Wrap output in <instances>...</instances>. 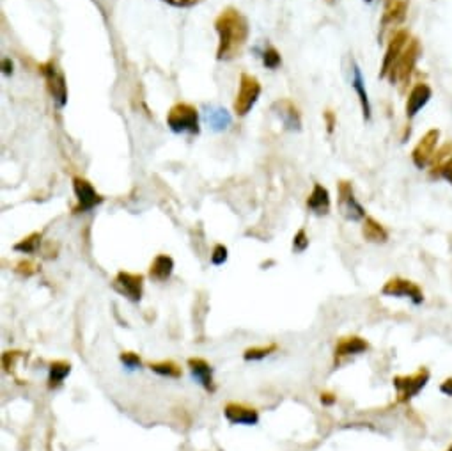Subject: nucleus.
Returning a JSON list of instances; mask_svg holds the SVG:
<instances>
[{"mask_svg":"<svg viewBox=\"0 0 452 451\" xmlns=\"http://www.w3.org/2000/svg\"><path fill=\"white\" fill-rule=\"evenodd\" d=\"M215 31L218 34V49H216L218 61H232L243 53L250 36V27L243 12L238 11L236 8H225L216 17Z\"/></svg>","mask_w":452,"mask_h":451,"instance_id":"f257e3e1","label":"nucleus"},{"mask_svg":"<svg viewBox=\"0 0 452 451\" xmlns=\"http://www.w3.org/2000/svg\"><path fill=\"white\" fill-rule=\"evenodd\" d=\"M420 56H422V44H420V41L417 40V37H412L410 43L406 44L404 52L401 53V57L397 59L396 65L388 71L387 80L392 85H397L399 93H406L410 82H412L413 73H415L417 62H419Z\"/></svg>","mask_w":452,"mask_h":451,"instance_id":"f03ea898","label":"nucleus"},{"mask_svg":"<svg viewBox=\"0 0 452 451\" xmlns=\"http://www.w3.org/2000/svg\"><path fill=\"white\" fill-rule=\"evenodd\" d=\"M167 126L174 133H199V114L197 109L190 103L173 105L167 112Z\"/></svg>","mask_w":452,"mask_h":451,"instance_id":"7ed1b4c3","label":"nucleus"},{"mask_svg":"<svg viewBox=\"0 0 452 451\" xmlns=\"http://www.w3.org/2000/svg\"><path fill=\"white\" fill-rule=\"evenodd\" d=\"M429 373L428 368H419L415 373L412 375H399V377H394L392 384L397 391V402L406 403L412 398H415L420 391L424 389L429 382Z\"/></svg>","mask_w":452,"mask_h":451,"instance_id":"20e7f679","label":"nucleus"},{"mask_svg":"<svg viewBox=\"0 0 452 451\" xmlns=\"http://www.w3.org/2000/svg\"><path fill=\"white\" fill-rule=\"evenodd\" d=\"M261 96V84L254 75H248V73H241L240 78V89H238L236 98H234V103H232V110L234 114L240 117L247 116L252 107L256 105V101L259 100Z\"/></svg>","mask_w":452,"mask_h":451,"instance_id":"39448f33","label":"nucleus"},{"mask_svg":"<svg viewBox=\"0 0 452 451\" xmlns=\"http://www.w3.org/2000/svg\"><path fill=\"white\" fill-rule=\"evenodd\" d=\"M41 75L44 77V82H46V89H49L50 96L55 101L57 107H64L68 103V84H66L64 73L57 68V65L53 61L43 62L40 66Z\"/></svg>","mask_w":452,"mask_h":451,"instance_id":"423d86ee","label":"nucleus"},{"mask_svg":"<svg viewBox=\"0 0 452 451\" xmlns=\"http://www.w3.org/2000/svg\"><path fill=\"white\" fill-rule=\"evenodd\" d=\"M337 206H339L340 215L346 219V221L358 222L364 221L367 217L365 214V208L358 203V199L355 198V192H353L351 182H346V180H340L339 185H337Z\"/></svg>","mask_w":452,"mask_h":451,"instance_id":"0eeeda50","label":"nucleus"},{"mask_svg":"<svg viewBox=\"0 0 452 451\" xmlns=\"http://www.w3.org/2000/svg\"><path fill=\"white\" fill-rule=\"evenodd\" d=\"M440 135L442 132L438 128H429L428 132L419 139L415 148L412 149V162L417 169H428L429 162L435 157L436 149L440 148Z\"/></svg>","mask_w":452,"mask_h":451,"instance_id":"6e6552de","label":"nucleus"},{"mask_svg":"<svg viewBox=\"0 0 452 451\" xmlns=\"http://www.w3.org/2000/svg\"><path fill=\"white\" fill-rule=\"evenodd\" d=\"M410 8V0H387L385 2L383 12H381V20H380V40H383L385 34L388 31H399V25L406 20V15H408Z\"/></svg>","mask_w":452,"mask_h":451,"instance_id":"1a4fd4ad","label":"nucleus"},{"mask_svg":"<svg viewBox=\"0 0 452 451\" xmlns=\"http://www.w3.org/2000/svg\"><path fill=\"white\" fill-rule=\"evenodd\" d=\"M410 40H412V34H410L406 28H399V31H396V33L390 36V40H388L387 43V49H385L383 59H381L380 78H387L388 71L396 65L401 53L406 49V44L410 43Z\"/></svg>","mask_w":452,"mask_h":451,"instance_id":"9d476101","label":"nucleus"},{"mask_svg":"<svg viewBox=\"0 0 452 451\" xmlns=\"http://www.w3.org/2000/svg\"><path fill=\"white\" fill-rule=\"evenodd\" d=\"M381 293L387 297H397V298H410L415 306L424 303V293L419 288V284L413 281L403 278H392L388 279L381 288Z\"/></svg>","mask_w":452,"mask_h":451,"instance_id":"9b49d317","label":"nucleus"},{"mask_svg":"<svg viewBox=\"0 0 452 451\" xmlns=\"http://www.w3.org/2000/svg\"><path fill=\"white\" fill-rule=\"evenodd\" d=\"M73 190H75L76 203H78L75 212H78V214L80 212L82 214L91 212L92 208H96V206H100L103 203V196H100L96 192V189L92 187V183L87 182L85 178H73Z\"/></svg>","mask_w":452,"mask_h":451,"instance_id":"f8f14e48","label":"nucleus"},{"mask_svg":"<svg viewBox=\"0 0 452 451\" xmlns=\"http://www.w3.org/2000/svg\"><path fill=\"white\" fill-rule=\"evenodd\" d=\"M114 288L132 303H140L142 291H144V275L121 270L114 278Z\"/></svg>","mask_w":452,"mask_h":451,"instance_id":"ddd939ff","label":"nucleus"},{"mask_svg":"<svg viewBox=\"0 0 452 451\" xmlns=\"http://www.w3.org/2000/svg\"><path fill=\"white\" fill-rule=\"evenodd\" d=\"M431 98H433L431 85L426 84V82H415L413 87L410 89L408 98H406V107H404L406 119H413V117H415L417 114L424 109L429 101H431Z\"/></svg>","mask_w":452,"mask_h":451,"instance_id":"4468645a","label":"nucleus"},{"mask_svg":"<svg viewBox=\"0 0 452 451\" xmlns=\"http://www.w3.org/2000/svg\"><path fill=\"white\" fill-rule=\"evenodd\" d=\"M273 112L279 116V119L284 123V126L291 132L302 130V114L295 103L289 98H280L272 105Z\"/></svg>","mask_w":452,"mask_h":451,"instance_id":"2eb2a0df","label":"nucleus"},{"mask_svg":"<svg viewBox=\"0 0 452 451\" xmlns=\"http://www.w3.org/2000/svg\"><path fill=\"white\" fill-rule=\"evenodd\" d=\"M224 416L231 425H247L252 427L259 421V412L254 407H248L245 403H227L224 407Z\"/></svg>","mask_w":452,"mask_h":451,"instance_id":"dca6fc26","label":"nucleus"},{"mask_svg":"<svg viewBox=\"0 0 452 451\" xmlns=\"http://www.w3.org/2000/svg\"><path fill=\"white\" fill-rule=\"evenodd\" d=\"M307 208L308 212H313L318 217L329 215L330 208H332V199H330L329 189L321 185V183H314L313 192L308 194L307 198Z\"/></svg>","mask_w":452,"mask_h":451,"instance_id":"f3484780","label":"nucleus"},{"mask_svg":"<svg viewBox=\"0 0 452 451\" xmlns=\"http://www.w3.org/2000/svg\"><path fill=\"white\" fill-rule=\"evenodd\" d=\"M351 87L355 89L356 98H358V103H360L362 116H364L365 121H369V119H371V116H372L371 101H369V94H367V89H365L364 77H362L360 66L356 65L355 61L351 62Z\"/></svg>","mask_w":452,"mask_h":451,"instance_id":"a211bd4d","label":"nucleus"},{"mask_svg":"<svg viewBox=\"0 0 452 451\" xmlns=\"http://www.w3.org/2000/svg\"><path fill=\"white\" fill-rule=\"evenodd\" d=\"M189 368L190 373L195 380H199V384L205 387L208 393H215L216 386L213 382V375H211V366L206 359L202 357H190L189 359Z\"/></svg>","mask_w":452,"mask_h":451,"instance_id":"6ab92c4d","label":"nucleus"},{"mask_svg":"<svg viewBox=\"0 0 452 451\" xmlns=\"http://www.w3.org/2000/svg\"><path fill=\"white\" fill-rule=\"evenodd\" d=\"M369 348V343L360 336H346L340 338L336 345V361H340L345 357H351V355L364 354Z\"/></svg>","mask_w":452,"mask_h":451,"instance_id":"aec40b11","label":"nucleus"},{"mask_svg":"<svg viewBox=\"0 0 452 451\" xmlns=\"http://www.w3.org/2000/svg\"><path fill=\"white\" fill-rule=\"evenodd\" d=\"M174 272V259L167 254H158L157 258L153 259L151 266H149V278L153 281L165 282Z\"/></svg>","mask_w":452,"mask_h":451,"instance_id":"412c9836","label":"nucleus"},{"mask_svg":"<svg viewBox=\"0 0 452 451\" xmlns=\"http://www.w3.org/2000/svg\"><path fill=\"white\" fill-rule=\"evenodd\" d=\"M362 237L371 244H385L388 240V231L385 230L383 224L372 217H365L362 224Z\"/></svg>","mask_w":452,"mask_h":451,"instance_id":"4be33fe9","label":"nucleus"},{"mask_svg":"<svg viewBox=\"0 0 452 451\" xmlns=\"http://www.w3.org/2000/svg\"><path fill=\"white\" fill-rule=\"evenodd\" d=\"M452 157V141H447L445 144H442L440 148L436 149L435 157H433V160L429 162L428 165V173H429V178H442V169H444L445 162L449 160V158Z\"/></svg>","mask_w":452,"mask_h":451,"instance_id":"5701e85b","label":"nucleus"},{"mask_svg":"<svg viewBox=\"0 0 452 451\" xmlns=\"http://www.w3.org/2000/svg\"><path fill=\"white\" fill-rule=\"evenodd\" d=\"M71 373V364L68 361H53L50 363L49 371V387L50 389H57L62 386V382L66 380V377Z\"/></svg>","mask_w":452,"mask_h":451,"instance_id":"b1692460","label":"nucleus"},{"mask_svg":"<svg viewBox=\"0 0 452 451\" xmlns=\"http://www.w3.org/2000/svg\"><path fill=\"white\" fill-rule=\"evenodd\" d=\"M149 370L155 371L157 375L167 377V379H180L183 371H181L180 364H176L174 361H160V363H151Z\"/></svg>","mask_w":452,"mask_h":451,"instance_id":"393cba45","label":"nucleus"},{"mask_svg":"<svg viewBox=\"0 0 452 451\" xmlns=\"http://www.w3.org/2000/svg\"><path fill=\"white\" fill-rule=\"evenodd\" d=\"M40 242H41V233H37L36 231V233H31L28 237L21 238L20 242L12 246V249L18 250V253L21 254H33L36 253L37 247H40Z\"/></svg>","mask_w":452,"mask_h":451,"instance_id":"a878e982","label":"nucleus"},{"mask_svg":"<svg viewBox=\"0 0 452 451\" xmlns=\"http://www.w3.org/2000/svg\"><path fill=\"white\" fill-rule=\"evenodd\" d=\"M275 350H277L275 343H270V345H264V347L247 348L243 354V359L245 361H263V359H266L268 355H272Z\"/></svg>","mask_w":452,"mask_h":451,"instance_id":"bb28decb","label":"nucleus"},{"mask_svg":"<svg viewBox=\"0 0 452 451\" xmlns=\"http://www.w3.org/2000/svg\"><path fill=\"white\" fill-rule=\"evenodd\" d=\"M263 65L266 66L268 69H277L280 65H282V57H280V53L277 52V49H273V46H268V49L264 50Z\"/></svg>","mask_w":452,"mask_h":451,"instance_id":"cd10ccee","label":"nucleus"},{"mask_svg":"<svg viewBox=\"0 0 452 451\" xmlns=\"http://www.w3.org/2000/svg\"><path fill=\"white\" fill-rule=\"evenodd\" d=\"M119 359L121 363L126 368H130V370H137V368L142 366V361H140L139 354H135V352H121Z\"/></svg>","mask_w":452,"mask_h":451,"instance_id":"c85d7f7f","label":"nucleus"},{"mask_svg":"<svg viewBox=\"0 0 452 451\" xmlns=\"http://www.w3.org/2000/svg\"><path fill=\"white\" fill-rule=\"evenodd\" d=\"M307 247H308V237L307 233H305L304 228H302V230L296 231L295 238H293V250H295V253H304Z\"/></svg>","mask_w":452,"mask_h":451,"instance_id":"c756f323","label":"nucleus"},{"mask_svg":"<svg viewBox=\"0 0 452 451\" xmlns=\"http://www.w3.org/2000/svg\"><path fill=\"white\" fill-rule=\"evenodd\" d=\"M225 262H227V247H225L224 244H216V246L213 247L211 263L218 266V265H224Z\"/></svg>","mask_w":452,"mask_h":451,"instance_id":"7c9ffc66","label":"nucleus"},{"mask_svg":"<svg viewBox=\"0 0 452 451\" xmlns=\"http://www.w3.org/2000/svg\"><path fill=\"white\" fill-rule=\"evenodd\" d=\"M17 272L25 275V278H31V275H34L37 272V265L34 262H31V259H24V262H20L17 265Z\"/></svg>","mask_w":452,"mask_h":451,"instance_id":"2f4dec72","label":"nucleus"},{"mask_svg":"<svg viewBox=\"0 0 452 451\" xmlns=\"http://www.w3.org/2000/svg\"><path fill=\"white\" fill-rule=\"evenodd\" d=\"M323 121H324V126H327V132L332 135L333 132H336V126H337V116L333 110H324L323 112Z\"/></svg>","mask_w":452,"mask_h":451,"instance_id":"473e14b6","label":"nucleus"},{"mask_svg":"<svg viewBox=\"0 0 452 451\" xmlns=\"http://www.w3.org/2000/svg\"><path fill=\"white\" fill-rule=\"evenodd\" d=\"M168 6H174V8H192V6H197L202 0H164Z\"/></svg>","mask_w":452,"mask_h":451,"instance_id":"72a5a7b5","label":"nucleus"},{"mask_svg":"<svg viewBox=\"0 0 452 451\" xmlns=\"http://www.w3.org/2000/svg\"><path fill=\"white\" fill-rule=\"evenodd\" d=\"M442 178H444L445 182L451 183L452 185V157L445 162L444 169H442Z\"/></svg>","mask_w":452,"mask_h":451,"instance_id":"f704fd0d","label":"nucleus"},{"mask_svg":"<svg viewBox=\"0 0 452 451\" xmlns=\"http://www.w3.org/2000/svg\"><path fill=\"white\" fill-rule=\"evenodd\" d=\"M440 391H442V393H444V395L452 396V379H445L444 382H442Z\"/></svg>","mask_w":452,"mask_h":451,"instance_id":"c9c22d12","label":"nucleus"},{"mask_svg":"<svg viewBox=\"0 0 452 451\" xmlns=\"http://www.w3.org/2000/svg\"><path fill=\"white\" fill-rule=\"evenodd\" d=\"M336 400L337 398L332 395V393H321V403H323V405H333Z\"/></svg>","mask_w":452,"mask_h":451,"instance_id":"e433bc0d","label":"nucleus"},{"mask_svg":"<svg viewBox=\"0 0 452 451\" xmlns=\"http://www.w3.org/2000/svg\"><path fill=\"white\" fill-rule=\"evenodd\" d=\"M2 73H4V75H11L12 73L11 59H4V61H2Z\"/></svg>","mask_w":452,"mask_h":451,"instance_id":"4c0bfd02","label":"nucleus"},{"mask_svg":"<svg viewBox=\"0 0 452 451\" xmlns=\"http://www.w3.org/2000/svg\"><path fill=\"white\" fill-rule=\"evenodd\" d=\"M410 135H412V125L408 123V125L404 126V132H403V137H401V141L406 142L410 139Z\"/></svg>","mask_w":452,"mask_h":451,"instance_id":"58836bf2","label":"nucleus"},{"mask_svg":"<svg viewBox=\"0 0 452 451\" xmlns=\"http://www.w3.org/2000/svg\"><path fill=\"white\" fill-rule=\"evenodd\" d=\"M324 2H327V4H330V6L336 4V0H324Z\"/></svg>","mask_w":452,"mask_h":451,"instance_id":"ea45409f","label":"nucleus"},{"mask_svg":"<svg viewBox=\"0 0 452 451\" xmlns=\"http://www.w3.org/2000/svg\"><path fill=\"white\" fill-rule=\"evenodd\" d=\"M447 451H452V444H451V446H449V448H447Z\"/></svg>","mask_w":452,"mask_h":451,"instance_id":"a19ab883","label":"nucleus"},{"mask_svg":"<svg viewBox=\"0 0 452 451\" xmlns=\"http://www.w3.org/2000/svg\"><path fill=\"white\" fill-rule=\"evenodd\" d=\"M365 2H372V0H365Z\"/></svg>","mask_w":452,"mask_h":451,"instance_id":"79ce46f5","label":"nucleus"}]
</instances>
